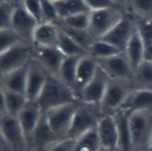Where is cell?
Segmentation results:
<instances>
[{"instance_id":"1","label":"cell","mask_w":152,"mask_h":151,"mask_svg":"<svg viewBox=\"0 0 152 151\" xmlns=\"http://www.w3.org/2000/svg\"><path fill=\"white\" fill-rule=\"evenodd\" d=\"M78 102L72 89L56 76L48 73L36 101L42 112L68 103Z\"/></svg>"},{"instance_id":"2","label":"cell","mask_w":152,"mask_h":151,"mask_svg":"<svg viewBox=\"0 0 152 151\" xmlns=\"http://www.w3.org/2000/svg\"><path fill=\"white\" fill-rule=\"evenodd\" d=\"M133 91L131 81L109 78L99 105L103 115L113 116Z\"/></svg>"},{"instance_id":"3","label":"cell","mask_w":152,"mask_h":151,"mask_svg":"<svg viewBox=\"0 0 152 151\" xmlns=\"http://www.w3.org/2000/svg\"><path fill=\"white\" fill-rule=\"evenodd\" d=\"M117 7L90 12L87 31L96 40L101 39L122 19L125 10L124 1Z\"/></svg>"},{"instance_id":"4","label":"cell","mask_w":152,"mask_h":151,"mask_svg":"<svg viewBox=\"0 0 152 151\" xmlns=\"http://www.w3.org/2000/svg\"><path fill=\"white\" fill-rule=\"evenodd\" d=\"M129 127L131 151L147 150L152 131V113L147 111L131 113Z\"/></svg>"},{"instance_id":"5","label":"cell","mask_w":152,"mask_h":151,"mask_svg":"<svg viewBox=\"0 0 152 151\" xmlns=\"http://www.w3.org/2000/svg\"><path fill=\"white\" fill-rule=\"evenodd\" d=\"M103 116L99 106L78 102L66 138L75 140L96 128Z\"/></svg>"},{"instance_id":"6","label":"cell","mask_w":152,"mask_h":151,"mask_svg":"<svg viewBox=\"0 0 152 151\" xmlns=\"http://www.w3.org/2000/svg\"><path fill=\"white\" fill-rule=\"evenodd\" d=\"M34 45L23 42L0 53L1 75L17 69L27 63L33 57Z\"/></svg>"},{"instance_id":"7","label":"cell","mask_w":152,"mask_h":151,"mask_svg":"<svg viewBox=\"0 0 152 151\" xmlns=\"http://www.w3.org/2000/svg\"><path fill=\"white\" fill-rule=\"evenodd\" d=\"M78 105V102L68 103L45 113L51 128L61 140L66 137Z\"/></svg>"},{"instance_id":"8","label":"cell","mask_w":152,"mask_h":151,"mask_svg":"<svg viewBox=\"0 0 152 151\" xmlns=\"http://www.w3.org/2000/svg\"><path fill=\"white\" fill-rule=\"evenodd\" d=\"M137 30L135 18L129 13L125 12L118 24L101 39L124 52L132 36Z\"/></svg>"},{"instance_id":"9","label":"cell","mask_w":152,"mask_h":151,"mask_svg":"<svg viewBox=\"0 0 152 151\" xmlns=\"http://www.w3.org/2000/svg\"><path fill=\"white\" fill-rule=\"evenodd\" d=\"M1 137L11 146L14 151H27V142L17 117L8 114L0 115Z\"/></svg>"},{"instance_id":"10","label":"cell","mask_w":152,"mask_h":151,"mask_svg":"<svg viewBox=\"0 0 152 151\" xmlns=\"http://www.w3.org/2000/svg\"><path fill=\"white\" fill-rule=\"evenodd\" d=\"M37 22L27 12L23 1H18L11 21V28L25 42L33 44V37Z\"/></svg>"},{"instance_id":"11","label":"cell","mask_w":152,"mask_h":151,"mask_svg":"<svg viewBox=\"0 0 152 151\" xmlns=\"http://www.w3.org/2000/svg\"><path fill=\"white\" fill-rule=\"evenodd\" d=\"M109 79L107 74L97 65L94 76L80 94L77 101L99 107Z\"/></svg>"},{"instance_id":"12","label":"cell","mask_w":152,"mask_h":151,"mask_svg":"<svg viewBox=\"0 0 152 151\" xmlns=\"http://www.w3.org/2000/svg\"><path fill=\"white\" fill-rule=\"evenodd\" d=\"M95 60L109 78L131 81L134 70L124 52L109 57L97 59Z\"/></svg>"},{"instance_id":"13","label":"cell","mask_w":152,"mask_h":151,"mask_svg":"<svg viewBox=\"0 0 152 151\" xmlns=\"http://www.w3.org/2000/svg\"><path fill=\"white\" fill-rule=\"evenodd\" d=\"M48 74L41 64L32 57L29 63L25 94L28 101L36 102L46 82Z\"/></svg>"},{"instance_id":"14","label":"cell","mask_w":152,"mask_h":151,"mask_svg":"<svg viewBox=\"0 0 152 151\" xmlns=\"http://www.w3.org/2000/svg\"><path fill=\"white\" fill-rule=\"evenodd\" d=\"M60 140L51 128L46 115L43 112L40 119L34 131L31 146L28 150L49 151Z\"/></svg>"},{"instance_id":"15","label":"cell","mask_w":152,"mask_h":151,"mask_svg":"<svg viewBox=\"0 0 152 151\" xmlns=\"http://www.w3.org/2000/svg\"><path fill=\"white\" fill-rule=\"evenodd\" d=\"M65 56L57 47L34 46L33 58L37 60L48 73L57 76Z\"/></svg>"},{"instance_id":"16","label":"cell","mask_w":152,"mask_h":151,"mask_svg":"<svg viewBox=\"0 0 152 151\" xmlns=\"http://www.w3.org/2000/svg\"><path fill=\"white\" fill-rule=\"evenodd\" d=\"M42 113L37 102L28 101L17 117L25 135L28 149L31 146L34 131Z\"/></svg>"},{"instance_id":"17","label":"cell","mask_w":152,"mask_h":151,"mask_svg":"<svg viewBox=\"0 0 152 151\" xmlns=\"http://www.w3.org/2000/svg\"><path fill=\"white\" fill-rule=\"evenodd\" d=\"M97 68V64L94 58L90 56L82 57L78 63L72 91L77 98L90 82Z\"/></svg>"},{"instance_id":"18","label":"cell","mask_w":152,"mask_h":151,"mask_svg":"<svg viewBox=\"0 0 152 151\" xmlns=\"http://www.w3.org/2000/svg\"><path fill=\"white\" fill-rule=\"evenodd\" d=\"M30 61L17 69L1 75L0 89L25 95Z\"/></svg>"},{"instance_id":"19","label":"cell","mask_w":152,"mask_h":151,"mask_svg":"<svg viewBox=\"0 0 152 151\" xmlns=\"http://www.w3.org/2000/svg\"><path fill=\"white\" fill-rule=\"evenodd\" d=\"M96 130L101 146L118 150V132L113 116L103 115L98 123Z\"/></svg>"},{"instance_id":"20","label":"cell","mask_w":152,"mask_h":151,"mask_svg":"<svg viewBox=\"0 0 152 151\" xmlns=\"http://www.w3.org/2000/svg\"><path fill=\"white\" fill-rule=\"evenodd\" d=\"M1 108L0 115L8 114L17 117L18 115L28 102L24 94L0 89Z\"/></svg>"},{"instance_id":"21","label":"cell","mask_w":152,"mask_h":151,"mask_svg":"<svg viewBox=\"0 0 152 151\" xmlns=\"http://www.w3.org/2000/svg\"><path fill=\"white\" fill-rule=\"evenodd\" d=\"M121 109L129 113L137 111H147L152 113V91L133 90Z\"/></svg>"},{"instance_id":"22","label":"cell","mask_w":152,"mask_h":151,"mask_svg":"<svg viewBox=\"0 0 152 151\" xmlns=\"http://www.w3.org/2000/svg\"><path fill=\"white\" fill-rule=\"evenodd\" d=\"M129 114L128 111L121 109L113 115L118 132V151H131V140L129 127Z\"/></svg>"},{"instance_id":"23","label":"cell","mask_w":152,"mask_h":151,"mask_svg":"<svg viewBox=\"0 0 152 151\" xmlns=\"http://www.w3.org/2000/svg\"><path fill=\"white\" fill-rule=\"evenodd\" d=\"M59 29L53 24L44 23L38 24L33 37V44L37 47H56Z\"/></svg>"},{"instance_id":"24","label":"cell","mask_w":152,"mask_h":151,"mask_svg":"<svg viewBox=\"0 0 152 151\" xmlns=\"http://www.w3.org/2000/svg\"><path fill=\"white\" fill-rule=\"evenodd\" d=\"M60 20L80 13L90 12L85 0H52Z\"/></svg>"},{"instance_id":"25","label":"cell","mask_w":152,"mask_h":151,"mask_svg":"<svg viewBox=\"0 0 152 151\" xmlns=\"http://www.w3.org/2000/svg\"><path fill=\"white\" fill-rule=\"evenodd\" d=\"M124 53L134 71L144 60V47L137 28L129 40Z\"/></svg>"},{"instance_id":"26","label":"cell","mask_w":152,"mask_h":151,"mask_svg":"<svg viewBox=\"0 0 152 151\" xmlns=\"http://www.w3.org/2000/svg\"><path fill=\"white\" fill-rule=\"evenodd\" d=\"M131 82L133 90L152 91V62L144 60L134 71Z\"/></svg>"},{"instance_id":"27","label":"cell","mask_w":152,"mask_h":151,"mask_svg":"<svg viewBox=\"0 0 152 151\" xmlns=\"http://www.w3.org/2000/svg\"><path fill=\"white\" fill-rule=\"evenodd\" d=\"M125 7L136 20H152V0L125 1Z\"/></svg>"},{"instance_id":"28","label":"cell","mask_w":152,"mask_h":151,"mask_svg":"<svg viewBox=\"0 0 152 151\" xmlns=\"http://www.w3.org/2000/svg\"><path fill=\"white\" fill-rule=\"evenodd\" d=\"M84 57V56H83ZM82 57L66 56L60 67L57 77L72 89L77 66Z\"/></svg>"},{"instance_id":"29","label":"cell","mask_w":152,"mask_h":151,"mask_svg":"<svg viewBox=\"0 0 152 151\" xmlns=\"http://www.w3.org/2000/svg\"><path fill=\"white\" fill-rule=\"evenodd\" d=\"M56 47L65 56L83 57L89 55L86 50L59 29Z\"/></svg>"},{"instance_id":"30","label":"cell","mask_w":152,"mask_h":151,"mask_svg":"<svg viewBox=\"0 0 152 151\" xmlns=\"http://www.w3.org/2000/svg\"><path fill=\"white\" fill-rule=\"evenodd\" d=\"M59 21L55 24V25L62 32L66 34L80 46L86 50L88 53V50L92 44L96 41L94 38L89 34L87 30H80L66 27L61 24Z\"/></svg>"},{"instance_id":"31","label":"cell","mask_w":152,"mask_h":151,"mask_svg":"<svg viewBox=\"0 0 152 151\" xmlns=\"http://www.w3.org/2000/svg\"><path fill=\"white\" fill-rule=\"evenodd\" d=\"M135 21L144 47V60L152 62V20Z\"/></svg>"},{"instance_id":"32","label":"cell","mask_w":152,"mask_h":151,"mask_svg":"<svg viewBox=\"0 0 152 151\" xmlns=\"http://www.w3.org/2000/svg\"><path fill=\"white\" fill-rule=\"evenodd\" d=\"M100 147L96 128L75 139L74 151H99Z\"/></svg>"},{"instance_id":"33","label":"cell","mask_w":152,"mask_h":151,"mask_svg":"<svg viewBox=\"0 0 152 151\" xmlns=\"http://www.w3.org/2000/svg\"><path fill=\"white\" fill-rule=\"evenodd\" d=\"M122 53L112 44L101 40H97L88 50V54L95 59L109 57Z\"/></svg>"},{"instance_id":"34","label":"cell","mask_w":152,"mask_h":151,"mask_svg":"<svg viewBox=\"0 0 152 151\" xmlns=\"http://www.w3.org/2000/svg\"><path fill=\"white\" fill-rule=\"evenodd\" d=\"M18 0H1L0 1V30L11 28L12 17Z\"/></svg>"},{"instance_id":"35","label":"cell","mask_w":152,"mask_h":151,"mask_svg":"<svg viewBox=\"0 0 152 151\" xmlns=\"http://www.w3.org/2000/svg\"><path fill=\"white\" fill-rule=\"evenodd\" d=\"M90 12L80 13L74 15L64 19L60 20L59 22L71 28L87 31L90 20Z\"/></svg>"},{"instance_id":"36","label":"cell","mask_w":152,"mask_h":151,"mask_svg":"<svg viewBox=\"0 0 152 151\" xmlns=\"http://www.w3.org/2000/svg\"><path fill=\"white\" fill-rule=\"evenodd\" d=\"M23 42L25 41L11 28L0 30V53Z\"/></svg>"},{"instance_id":"37","label":"cell","mask_w":152,"mask_h":151,"mask_svg":"<svg viewBox=\"0 0 152 151\" xmlns=\"http://www.w3.org/2000/svg\"><path fill=\"white\" fill-rule=\"evenodd\" d=\"M23 5L27 12L34 18L39 24L44 23L43 11L40 1H23Z\"/></svg>"},{"instance_id":"38","label":"cell","mask_w":152,"mask_h":151,"mask_svg":"<svg viewBox=\"0 0 152 151\" xmlns=\"http://www.w3.org/2000/svg\"><path fill=\"white\" fill-rule=\"evenodd\" d=\"M40 2L43 11L44 23L55 24L60 20L52 0H42Z\"/></svg>"},{"instance_id":"39","label":"cell","mask_w":152,"mask_h":151,"mask_svg":"<svg viewBox=\"0 0 152 151\" xmlns=\"http://www.w3.org/2000/svg\"><path fill=\"white\" fill-rule=\"evenodd\" d=\"M86 2L90 12L107 9L121 5L120 1L117 0H86Z\"/></svg>"},{"instance_id":"40","label":"cell","mask_w":152,"mask_h":151,"mask_svg":"<svg viewBox=\"0 0 152 151\" xmlns=\"http://www.w3.org/2000/svg\"><path fill=\"white\" fill-rule=\"evenodd\" d=\"M75 140L65 138L58 141L49 151H74Z\"/></svg>"},{"instance_id":"41","label":"cell","mask_w":152,"mask_h":151,"mask_svg":"<svg viewBox=\"0 0 152 151\" xmlns=\"http://www.w3.org/2000/svg\"><path fill=\"white\" fill-rule=\"evenodd\" d=\"M99 151H118V150L117 149H115L107 148V147H104L101 146L100 149L99 150Z\"/></svg>"},{"instance_id":"42","label":"cell","mask_w":152,"mask_h":151,"mask_svg":"<svg viewBox=\"0 0 152 151\" xmlns=\"http://www.w3.org/2000/svg\"><path fill=\"white\" fill-rule=\"evenodd\" d=\"M148 150V151H152V131H151V136H150V138Z\"/></svg>"},{"instance_id":"43","label":"cell","mask_w":152,"mask_h":151,"mask_svg":"<svg viewBox=\"0 0 152 151\" xmlns=\"http://www.w3.org/2000/svg\"><path fill=\"white\" fill-rule=\"evenodd\" d=\"M27 151H35V150H28Z\"/></svg>"},{"instance_id":"44","label":"cell","mask_w":152,"mask_h":151,"mask_svg":"<svg viewBox=\"0 0 152 151\" xmlns=\"http://www.w3.org/2000/svg\"><path fill=\"white\" fill-rule=\"evenodd\" d=\"M141 151H147V150H141Z\"/></svg>"}]
</instances>
